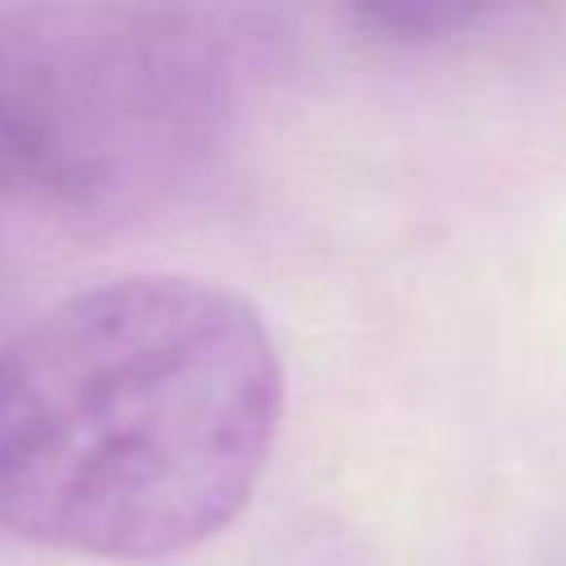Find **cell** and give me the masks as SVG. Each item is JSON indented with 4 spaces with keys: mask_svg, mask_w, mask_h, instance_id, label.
I'll list each match as a JSON object with an SVG mask.
<instances>
[{
    "mask_svg": "<svg viewBox=\"0 0 566 566\" xmlns=\"http://www.w3.org/2000/svg\"><path fill=\"white\" fill-rule=\"evenodd\" d=\"M261 310L208 279L124 274L0 345V531L102 562L221 535L283 424Z\"/></svg>",
    "mask_w": 566,
    "mask_h": 566,
    "instance_id": "6da1fadb",
    "label": "cell"
},
{
    "mask_svg": "<svg viewBox=\"0 0 566 566\" xmlns=\"http://www.w3.org/2000/svg\"><path fill=\"white\" fill-rule=\"evenodd\" d=\"M270 35L243 9L0 13V199L115 212L168 195L226 146Z\"/></svg>",
    "mask_w": 566,
    "mask_h": 566,
    "instance_id": "7a4b0ae2",
    "label": "cell"
},
{
    "mask_svg": "<svg viewBox=\"0 0 566 566\" xmlns=\"http://www.w3.org/2000/svg\"><path fill=\"white\" fill-rule=\"evenodd\" d=\"M482 18H491V9H469V4H376L354 13V22H363L376 40H394V44L442 40V35L469 31Z\"/></svg>",
    "mask_w": 566,
    "mask_h": 566,
    "instance_id": "3957f363",
    "label": "cell"
}]
</instances>
